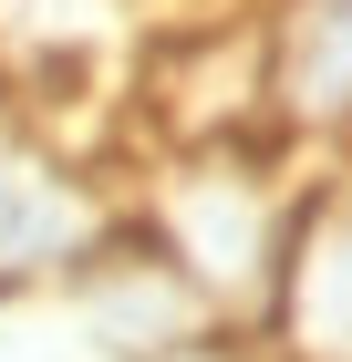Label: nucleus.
<instances>
[{"label": "nucleus", "instance_id": "nucleus-1", "mask_svg": "<svg viewBox=\"0 0 352 362\" xmlns=\"http://www.w3.org/2000/svg\"><path fill=\"white\" fill-rule=\"evenodd\" d=\"M114 218H125V187H104L93 166H73L31 124V104L0 93V300L11 290H62L114 238Z\"/></svg>", "mask_w": 352, "mask_h": 362}, {"label": "nucleus", "instance_id": "nucleus-2", "mask_svg": "<svg viewBox=\"0 0 352 362\" xmlns=\"http://www.w3.org/2000/svg\"><path fill=\"white\" fill-rule=\"evenodd\" d=\"M239 341L259 362H352V166L300 176L270 290H259Z\"/></svg>", "mask_w": 352, "mask_h": 362}, {"label": "nucleus", "instance_id": "nucleus-3", "mask_svg": "<svg viewBox=\"0 0 352 362\" xmlns=\"http://www.w3.org/2000/svg\"><path fill=\"white\" fill-rule=\"evenodd\" d=\"M62 300H73V321L104 341L114 362H208V352L239 341V332L187 290V279L135 238V218H114V238L62 279Z\"/></svg>", "mask_w": 352, "mask_h": 362}, {"label": "nucleus", "instance_id": "nucleus-4", "mask_svg": "<svg viewBox=\"0 0 352 362\" xmlns=\"http://www.w3.org/2000/svg\"><path fill=\"white\" fill-rule=\"evenodd\" d=\"M270 31V135L280 145H352V0H280Z\"/></svg>", "mask_w": 352, "mask_h": 362}]
</instances>
